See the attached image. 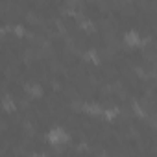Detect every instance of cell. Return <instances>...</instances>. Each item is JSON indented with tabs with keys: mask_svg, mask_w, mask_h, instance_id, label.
Returning a JSON list of instances; mask_svg holds the SVG:
<instances>
[{
	"mask_svg": "<svg viewBox=\"0 0 157 157\" xmlns=\"http://www.w3.org/2000/svg\"><path fill=\"white\" fill-rule=\"evenodd\" d=\"M126 43H128L129 46H139V44H142L140 37H139L135 32H131V33H128V35H126Z\"/></svg>",
	"mask_w": 157,
	"mask_h": 157,
	"instance_id": "cell-2",
	"label": "cell"
},
{
	"mask_svg": "<svg viewBox=\"0 0 157 157\" xmlns=\"http://www.w3.org/2000/svg\"><path fill=\"white\" fill-rule=\"evenodd\" d=\"M48 139H50V142H52V144H65V142L68 140V135H67L61 128H56V129H52V131H50Z\"/></svg>",
	"mask_w": 157,
	"mask_h": 157,
	"instance_id": "cell-1",
	"label": "cell"
},
{
	"mask_svg": "<svg viewBox=\"0 0 157 157\" xmlns=\"http://www.w3.org/2000/svg\"><path fill=\"white\" fill-rule=\"evenodd\" d=\"M4 107H6V109H13V104H11V100H8V98H6V100H4Z\"/></svg>",
	"mask_w": 157,
	"mask_h": 157,
	"instance_id": "cell-3",
	"label": "cell"
}]
</instances>
